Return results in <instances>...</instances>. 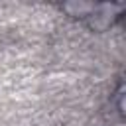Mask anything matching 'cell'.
Masks as SVG:
<instances>
[{
	"label": "cell",
	"instance_id": "cell-1",
	"mask_svg": "<svg viewBox=\"0 0 126 126\" xmlns=\"http://www.w3.org/2000/svg\"><path fill=\"white\" fill-rule=\"evenodd\" d=\"M120 12H122V4H94L91 14L85 18V22L94 32H106L118 20Z\"/></svg>",
	"mask_w": 126,
	"mask_h": 126
},
{
	"label": "cell",
	"instance_id": "cell-2",
	"mask_svg": "<svg viewBox=\"0 0 126 126\" xmlns=\"http://www.w3.org/2000/svg\"><path fill=\"white\" fill-rule=\"evenodd\" d=\"M93 8H94V2H67V4H63V10H65L69 16H73V18H83V20L91 14Z\"/></svg>",
	"mask_w": 126,
	"mask_h": 126
}]
</instances>
